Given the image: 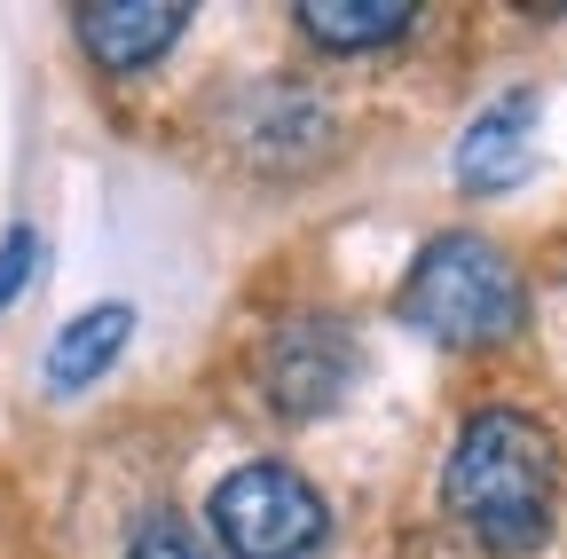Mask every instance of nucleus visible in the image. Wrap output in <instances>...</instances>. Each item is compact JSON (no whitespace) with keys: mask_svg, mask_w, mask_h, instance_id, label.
I'll list each match as a JSON object with an SVG mask.
<instances>
[{"mask_svg":"<svg viewBox=\"0 0 567 559\" xmlns=\"http://www.w3.org/2000/svg\"><path fill=\"white\" fill-rule=\"evenodd\" d=\"M354 371H363V346H354V331L339 315H292L268 355H260V386H268V410L292 417V426H308V417L339 410Z\"/></svg>","mask_w":567,"mask_h":559,"instance_id":"4","label":"nucleus"},{"mask_svg":"<svg viewBox=\"0 0 567 559\" xmlns=\"http://www.w3.org/2000/svg\"><path fill=\"white\" fill-rule=\"evenodd\" d=\"M205 520L229 559H316L331 536L323 488L292 465H268V457L221 473V488L205 497Z\"/></svg>","mask_w":567,"mask_h":559,"instance_id":"3","label":"nucleus"},{"mask_svg":"<svg viewBox=\"0 0 567 559\" xmlns=\"http://www.w3.org/2000/svg\"><path fill=\"white\" fill-rule=\"evenodd\" d=\"M394 315H402L417 339L473 355V346L520 339V323H528V284H520V268L505 260V245H488V237H473V229H450V237H434V245H417L402 292H394Z\"/></svg>","mask_w":567,"mask_h":559,"instance_id":"2","label":"nucleus"},{"mask_svg":"<svg viewBox=\"0 0 567 559\" xmlns=\"http://www.w3.org/2000/svg\"><path fill=\"white\" fill-rule=\"evenodd\" d=\"M126 346H134V308H126V300H95V308H80V315L48 339L40 386H48V394H87L95 379L118 371Z\"/></svg>","mask_w":567,"mask_h":559,"instance_id":"7","label":"nucleus"},{"mask_svg":"<svg viewBox=\"0 0 567 559\" xmlns=\"http://www.w3.org/2000/svg\"><path fill=\"white\" fill-rule=\"evenodd\" d=\"M528 166H536V95L513 87V95H496V103L457 134V182H465L473 197H496V189H513Z\"/></svg>","mask_w":567,"mask_h":559,"instance_id":"6","label":"nucleus"},{"mask_svg":"<svg viewBox=\"0 0 567 559\" xmlns=\"http://www.w3.org/2000/svg\"><path fill=\"white\" fill-rule=\"evenodd\" d=\"M410 24H417L410 0H308V9H300V32L323 55H371V48L402 40Z\"/></svg>","mask_w":567,"mask_h":559,"instance_id":"8","label":"nucleus"},{"mask_svg":"<svg viewBox=\"0 0 567 559\" xmlns=\"http://www.w3.org/2000/svg\"><path fill=\"white\" fill-rule=\"evenodd\" d=\"M126 559H213V544L182 513H142L134 536H126Z\"/></svg>","mask_w":567,"mask_h":559,"instance_id":"9","label":"nucleus"},{"mask_svg":"<svg viewBox=\"0 0 567 559\" xmlns=\"http://www.w3.org/2000/svg\"><path fill=\"white\" fill-rule=\"evenodd\" d=\"M189 32V0H87L80 9V48L95 72H151V63Z\"/></svg>","mask_w":567,"mask_h":559,"instance_id":"5","label":"nucleus"},{"mask_svg":"<svg viewBox=\"0 0 567 559\" xmlns=\"http://www.w3.org/2000/svg\"><path fill=\"white\" fill-rule=\"evenodd\" d=\"M442 505L488 559L544 551V536L559 520V442H551V426L528 410H505V402L473 410L450 442V465H442Z\"/></svg>","mask_w":567,"mask_h":559,"instance_id":"1","label":"nucleus"},{"mask_svg":"<svg viewBox=\"0 0 567 559\" xmlns=\"http://www.w3.org/2000/svg\"><path fill=\"white\" fill-rule=\"evenodd\" d=\"M32 276H40V229L17 221L9 237H0V308H17L32 292Z\"/></svg>","mask_w":567,"mask_h":559,"instance_id":"10","label":"nucleus"}]
</instances>
